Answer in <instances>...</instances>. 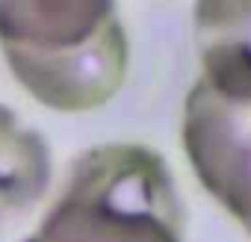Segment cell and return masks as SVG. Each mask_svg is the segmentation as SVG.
I'll use <instances>...</instances> for the list:
<instances>
[{
	"mask_svg": "<svg viewBox=\"0 0 251 242\" xmlns=\"http://www.w3.org/2000/svg\"><path fill=\"white\" fill-rule=\"evenodd\" d=\"M180 139L201 186L251 236V100L198 80L183 100Z\"/></svg>",
	"mask_w": 251,
	"mask_h": 242,
	"instance_id": "3",
	"label": "cell"
},
{
	"mask_svg": "<svg viewBox=\"0 0 251 242\" xmlns=\"http://www.w3.org/2000/svg\"><path fill=\"white\" fill-rule=\"evenodd\" d=\"M24 242H183L175 174L145 145H95L71 163L59 198Z\"/></svg>",
	"mask_w": 251,
	"mask_h": 242,
	"instance_id": "2",
	"label": "cell"
},
{
	"mask_svg": "<svg viewBox=\"0 0 251 242\" xmlns=\"http://www.w3.org/2000/svg\"><path fill=\"white\" fill-rule=\"evenodd\" d=\"M53 183V154L36 130L6 103H0V236L27 221Z\"/></svg>",
	"mask_w": 251,
	"mask_h": 242,
	"instance_id": "5",
	"label": "cell"
},
{
	"mask_svg": "<svg viewBox=\"0 0 251 242\" xmlns=\"http://www.w3.org/2000/svg\"><path fill=\"white\" fill-rule=\"evenodd\" d=\"M192 36L201 80L225 97L251 100V0H195Z\"/></svg>",
	"mask_w": 251,
	"mask_h": 242,
	"instance_id": "4",
	"label": "cell"
},
{
	"mask_svg": "<svg viewBox=\"0 0 251 242\" xmlns=\"http://www.w3.org/2000/svg\"><path fill=\"white\" fill-rule=\"evenodd\" d=\"M0 56L53 112H92L124 86L130 42L118 0H0Z\"/></svg>",
	"mask_w": 251,
	"mask_h": 242,
	"instance_id": "1",
	"label": "cell"
}]
</instances>
